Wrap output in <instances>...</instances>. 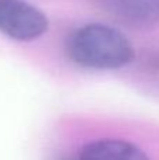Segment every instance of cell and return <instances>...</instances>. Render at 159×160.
Wrapping results in <instances>:
<instances>
[{"label": "cell", "instance_id": "6da1fadb", "mask_svg": "<svg viewBox=\"0 0 159 160\" xmlns=\"http://www.w3.org/2000/svg\"><path fill=\"white\" fill-rule=\"evenodd\" d=\"M65 51L70 62L92 70H117L135 58L130 39L121 31L100 22L73 30L65 42Z\"/></svg>", "mask_w": 159, "mask_h": 160}, {"label": "cell", "instance_id": "7a4b0ae2", "mask_svg": "<svg viewBox=\"0 0 159 160\" xmlns=\"http://www.w3.org/2000/svg\"><path fill=\"white\" fill-rule=\"evenodd\" d=\"M49 28L48 17L25 0H0V32L18 42L41 38Z\"/></svg>", "mask_w": 159, "mask_h": 160}, {"label": "cell", "instance_id": "3957f363", "mask_svg": "<svg viewBox=\"0 0 159 160\" xmlns=\"http://www.w3.org/2000/svg\"><path fill=\"white\" fill-rule=\"evenodd\" d=\"M99 8L127 27L146 30L159 25V0H95Z\"/></svg>", "mask_w": 159, "mask_h": 160}, {"label": "cell", "instance_id": "277c9868", "mask_svg": "<svg viewBox=\"0 0 159 160\" xmlns=\"http://www.w3.org/2000/svg\"><path fill=\"white\" fill-rule=\"evenodd\" d=\"M78 160H151L141 148L123 139H97L79 150Z\"/></svg>", "mask_w": 159, "mask_h": 160}, {"label": "cell", "instance_id": "5b68a950", "mask_svg": "<svg viewBox=\"0 0 159 160\" xmlns=\"http://www.w3.org/2000/svg\"><path fill=\"white\" fill-rule=\"evenodd\" d=\"M146 68H148V70L151 72V75L154 76V79L159 82V52L154 53V55L151 56V59H149V62L146 63Z\"/></svg>", "mask_w": 159, "mask_h": 160}, {"label": "cell", "instance_id": "8992f818", "mask_svg": "<svg viewBox=\"0 0 159 160\" xmlns=\"http://www.w3.org/2000/svg\"><path fill=\"white\" fill-rule=\"evenodd\" d=\"M66 160H73V159H66ZM75 160H78V159H75Z\"/></svg>", "mask_w": 159, "mask_h": 160}]
</instances>
